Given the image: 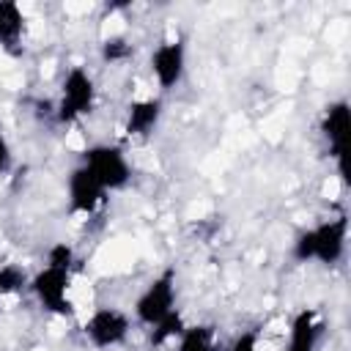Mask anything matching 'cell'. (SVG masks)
<instances>
[{
    "label": "cell",
    "mask_w": 351,
    "mask_h": 351,
    "mask_svg": "<svg viewBox=\"0 0 351 351\" xmlns=\"http://www.w3.org/2000/svg\"><path fill=\"white\" fill-rule=\"evenodd\" d=\"M162 115H165V101L159 93L134 96L123 112V132L132 140H148L159 129Z\"/></svg>",
    "instance_id": "30bf717a"
},
{
    "label": "cell",
    "mask_w": 351,
    "mask_h": 351,
    "mask_svg": "<svg viewBox=\"0 0 351 351\" xmlns=\"http://www.w3.org/2000/svg\"><path fill=\"white\" fill-rule=\"evenodd\" d=\"M44 263H49V266H63V269H74V266H77V252H74L71 244H66V241H55V244L47 247Z\"/></svg>",
    "instance_id": "e0dca14e"
},
{
    "label": "cell",
    "mask_w": 351,
    "mask_h": 351,
    "mask_svg": "<svg viewBox=\"0 0 351 351\" xmlns=\"http://www.w3.org/2000/svg\"><path fill=\"white\" fill-rule=\"evenodd\" d=\"M186 63H189V55H186V41L181 36H167L159 44H154L148 55V74L159 96L176 90L184 82Z\"/></svg>",
    "instance_id": "52a82bcc"
},
{
    "label": "cell",
    "mask_w": 351,
    "mask_h": 351,
    "mask_svg": "<svg viewBox=\"0 0 351 351\" xmlns=\"http://www.w3.org/2000/svg\"><path fill=\"white\" fill-rule=\"evenodd\" d=\"M107 197L110 195L104 192V186L96 181V176L82 162H77L69 170V176H66V203H69V211L74 217L88 219V217L101 214L104 206H107Z\"/></svg>",
    "instance_id": "ba28073f"
},
{
    "label": "cell",
    "mask_w": 351,
    "mask_h": 351,
    "mask_svg": "<svg viewBox=\"0 0 351 351\" xmlns=\"http://www.w3.org/2000/svg\"><path fill=\"white\" fill-rule=\"evenodd\" d=\"M27 293L38 302V307L49 315L66 318L77 313V299H74V269L63 266H49L44 263L38 271L30 274Z\"/></svg>",
    "instance_id": "3957f363"
},
{
    "label": "cell",
    "mask_w": 351,
    "mask_h": 351,
    "mask_svg": "<svg viewBox=\"0 0 351 351\" xmlns=\"http://www.w3.org/2000/svg\"><path fill=\"white\" fill-rule=\"evenodd\" d=\"M134 329L132 313L118 304H96L82 321V337L93 351H112L121 348Z\"/></svg>",
    "instance_id": "5b68a950"
},
{
    "label": "cell",
    "mask_w": 351,
    "mask_h": 351,
    "mask_svg": "<svg viewBox=\"0 0 351 351\" xmlns=\"http://www.w3.org/2000/svg\"><path fill=\"white\" fill-rule=\"evenodd\" d=\"M11 167H14V145H11V140L5 137V132L0 126V178L8 176Z\"/></svg>",
    "instance_id": "d6986e66"
},
{
    "label": "cell",
    "mask_w": 351,
    "mask_h": 351,
    "mask_svg": "<svg viewBox=\"0 0 351 351\" xmlns=\"http://www.w3.org/2000/svg\"><path fill=\"white\" fill-rule=\"evenodd\" d=\"M225 351H261V332L247 329V332L236 335Z\"/></svg>",
    "instance_id": "ac0fdd59"
},
{
    "label": "cell",
    "mask_w": 351,
    "mask_h": 351,
    "mask_svg": "<svg viewBox=\"0 0 351 351\" xmlns=\"http://www.w3.org/2000/svg\"><path fill=\"white\" fill-rule=\"evenodd\" d=\"M176 310H178V271L176 269H162L134 296L132 318H134V326L151 329Z\"/></svg>",
    "instance_id": "277c9868"
},
{
    "label": "cell",
    "mask_w": 351,
    "mask_h": 351,
    "mask_svg": "<svg viewBox=\"0 0 351 351\" xmlns=\"http://www.w3.org/2000/svg\"><path fill=\"white\" fill-rule=\"evenodd\" d=\"M318 132L329 148V156L337 162V178L346 184V151H348V134H351V110L346 99H335L321 110Z\"/></svg>",
    "instance_id": "9c48e42d"
},
{
    "label": "cell",
    "mask_w": 351,
    "mask_h": 351,
    "mask_svg": "<svg viewBox=\"0 0 351 351\" xmlns=\"http://www.w3.org/2000/svg\"><path fill=\"white\" fill-rule=\"evenodd\" d=\"M321 337H324V315L313 307H304L291 318L285 351H318Z\"/></svg>",
    "instance_id": "8fae6325"
},
{
    "label": "cell",
    "mask_w": 351,
    "mask_h": 351,
    "mask_svg": "<svg viewBox=\"0 0 351 351\" xmlns=\"http://www.w3.org/2000/svg\"><path fill=\"white\" fill-rule=\"evenodd\" d=\"M30 274L19 263H0V299H14L27 291Z\"/></svg>",
    "instance_id": "2e32d148"
},
{
    "label": "cell",
    "mask_w": 351,
    "mask_h": 351,
    "mask_svg": "<svg viewBox=\"0 0 351 351\" xmlns=\"http://www.w3.org/2000/svg\"><path fill=\"white\" fill-rule=\"evenodd\" d=\"M27 16L14 0H0V49H16L25 38Z\"/></svg>",
    "instance_id": "4fadbf2b"
},
{
    "label": "cell",
    "mask_w": 351,
    "mask_h": 351,
    "mask_svg": "<svg viewBox=\"0 0 351 351\" xmlns=\"http://www.w3.org/2000/svg\"><path fill=\"white\" fill-rule=\"evenodd\" d=\"M170 348L173 351H225L219 340V329L214 324H186Z\"/></svg>",
    "instance_id": "7c38bea8"
},
{
    "label": "cell",
    "mask_w": 351,
    "mask_h": 351,
    "mask_svg": "<svg viewBox=\"0 0 351 351\" xmlns=\"http://www.w3.org/2000/svg\"><path fill=\"white\" fill-rule=\"evenodd\" d=\"M132 55H134V44H132L126 36H121V33L104 36L101 44H99V58H101V63H107V66H121V63H126Z\"/></svg>",
    "instance_id": "9a60e30c"
},
{
    "label": "cell",
    "mask_w": 351,
    "mask_h": 351,
    "mask_svg": "<svg viewBox=\"0 0 351 351\" xmlns=\"http://www.w3.org/2000/svg\"><path fill=\"white\" fill-rule=\"evenodd\" d=\"M80 162L96 176L107 195L123 192L132 184V159L118 143H93L82 151Z\"/></svg>",
    "instance_id": "8992f818"
},
{
    "label": "cell",
    "mask_w": 351,
    "mask_h": 351,
    "mask_svg": "<svg viewBox=\"0 0 351 351\" xmlns=\"http://www.w3.org/2000/svg\"><path fill=\"white\" fill-rule=\"evenodd\" d=\"M96 101H99V88H96L93 74L85 66H71V69H66V74L60 80L52 115L58 123L74 126L96 110Z\"/></svg>",
    "instance_id": "7a4b0ae2"
},
{
    "label": "cell",
    "mask_w": 351,
    "mask_h": 351,
    "mask_svg": "<svg viewBox=\"0 0 351 351\" xmlns=\"http://www.w3.org/2000/svg\"><path fill=\"white\" fill-rule=\"evenodd\" d=\"M189 321L184 318V313L181 310H176V313H170L165 321H159L156 326H151L148 329V343L154 346V348H165V346H173L176 343V337L184 332V326H186Z\"/></svg>",
    "instance_id": "5bb4252c"
},
{
    "label": "cell",
    "mask_w": 351,
    "mask_h": 351,
    "mask_svg": "<svg viewBox=\"0 0 351 351\" xmlns=\"http://www.w3.org/2000/svg\"><path fill=\"white\" fill-rule=\"evenodd\" d=\"M348 252V217L335 214L324 217L315 225L302 228L291 241V258L296 263H318V266H337Z\"/></svg>",
    "instance_id": "6da1fadb"
}]
</instances>
